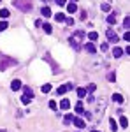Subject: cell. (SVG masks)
I'll return each instance as SVG.
<instances>
[{
    "label": "cell",
    "mask_w": 130,
    "mask_h": 132,
    "mask_svg": "<svg viewBox=\"0 0 130 132\" xmlns=\"http://www.w3.org/2000/svg\"><path fill=\"white\" fill-rule=\"evenodd\" d=\"M72 2H76V0H72Z\"/></svg>",
    "instance_id": "ee69618b"
},
{
    "label": "cell",
    "mask_w": 130,
    "mask_h": 132,
    "mask_svg": "<svg viewBox=\"0 0 130 132\" xmlns=\"http://www.w3.org/2000/svg\"><path fill=\"white\" fill-rule=\"evenodd\" d=\"M44 60H46V62H48V63L51 65V69H53L51 72H53V74H58V72H60L58 65H56V62H55L53 58H51V55H49V53H46V55H44Z\"/></svg>",
    "instance_id": "277c9868"
},
{
    "label": "cell",
    "mask_w": 130,
    "mask_h": 132,
    "mask_svg": "<svg viewBox=\"0 0 130 132\" xmlns=\"http://www.w3.org/2000/svg\"><path fill=\"white\" fill-rule=\"evenodd\" d=\"M125 41H130V32L128 30L125 32Z\"/></svg>",
    "instance_id": "f35d334b"
},
{
    "label": "cell",
    "mask_w": 130,
    "mask_h": 132,
    "mask_svg": "<svg viewBox=\"0 0 130 132\" xmlns=\"http://www.w3.org/2000/svg\"><path fill=\"white\" fill-rule=\"evenodd\" d=\"M116 14H118V12L114 11L112 14H109V16H107V23H109V25H116Z\"/></svg>",
    "instance_id": "30bf717a"
},
{
    "label": "cell",
    "mask_w": 130,
    "mask_h": 132,
    "mask_svg": "<svg viewBox=\"0 0 130 132\" xmlns=\"http://www.w3.org/2000/svg\"><path fill=\"white\" fill-rule=\"evenodd\" d=\"M76 113H77V114H83V113H84V109H83V102H77V104H76Z\"/></svg>",
    "instance_id": "d6986e66"
},
{
    "label": "cell",
    "mask_w": 130,
    "mask_h": 132,
    "mask_svg": "<svg viewBox=\"0 0 130 132\" xmlns=\"http://www.w3.org/2000/svg\"><path fill=\"white\" fill-rule=\"evenodd\" d=\"M86 37V34H84V30H76L72 35H70V44L74 46V50H79V42H83V39Z\"/></svg>",
    "instance_id": "7a4b0ae2"
},
{
    "label": "cell",
    "mask_w": 130,
    "mask_h": 132,
    "mask_svg": "<svg viewBox=\"0 0 130 132\" xmlns=\"http://www.w3.org/2000/svg\"><path fill=\"white\" fill-rule=\"evenodd\" d=\"M42 28H44L46 34H51V32H53V27H51L49 23H44V27H42Z\"/></svg>",
    "instance_id": "d4e9b609"
},
{
    "label": "cell",
    "mask_w": 130,
    "mask_h": 132,
    "mask_svg": "<svg viewBox=\"0 0 130 132\" xmlns=\"http://www.w3.org/2000/svg\"><path fill=\"white\" fill-rule=\"evenodd\" d=\"M0 132H7V130H0Z\"/></svg>",
    "instance_id": "b9f144b4"
},
{
    "label": "cell",
    "mask_w": 130,
    "mask_h": 132,
    "mask_svg": "<svg viewBox=\"0 0 130 132\" xmlns=\"http://www.w3.org/2000/svg\"><path fill=\"white\" fill-rule=\"evenodd\" d=\"M109 123H111V130H112V132H116V130H118V123H116V120H114V118H111Z\"/></svg>",
    "instance_id": "ffe728a7"
},
{
    "label": "cell",
    "mask_w": 130,
    "mask_h": 132,
    "mask_svg": "<svg viewBox=\"0 0 130 132\" xmlns=\"http://www.w3.org/2000/svg\"><path fill=\"white\" fill-rule=\"evenodd\" d=\"M86 16H88V14H86V11H81V16H79L81 20L84 21V20H86Z\"/></svg>",
    "instance_id": "e575fe53"
},
{
    "label": "cell",
    "mask_w": 130,
    "mask_h": 132,
    "mask_svg": "<svg viewBox=\"0 0 130 132\" xmlns=\"http://www.w3.org/2000/svg\"><path fill=\"white\" fill-rule=\"evenodd\" d=\"M72 118H74L72 114H67V116L63 118V123H65V125H70V123H72Z\"/></svg>",
    "instance_id": "484cf974"
},
{
    "label": "cell",
    "mask_w": 130,
    "mask_h": 132,
    "mask_svg": "<svg viewBox=\"0 0 130 132\" xmlns=\"http://www.w3.org/2000/svg\"><path fill=\"white\" fill-rule=\"evenodd\" d=\"M112 55H114V58H120L121 55H123V50L118 48V46H114V48H112Z\"/></svg>",
    "instance_id": "8fae6325"
},
{
    "label": "cell",
    "mask_w": 130,
    "mask_h": 132,
    "mask_svg": "<svg viewBox=\"0 0 130 132\" xmlns=\"http://www.w3.org/2000/svg\"><path fill=\"white\" fill-rule=\"evenodd\" d=\"M12 5H14L16 9L23 11V12H30V11L33 9L32 0H12Z\"/></svg>",
    "instance_id": "6da1fadb"
},
{
    "label": "cell",
    "mask_w": 130,
    "mask_h": 132,
    "mask_svg": "<svg viewBox=\"0 0 130 132\" xmlns=\"http://www.w3.org/2000/svg\"><path fill=\"white\" fill-rule=\"evenodd\" d=\"M112 101L118 102V104H123L125 99H123V95H121V93H114V95H112Z\"/></svg>",
    "instance_id": "5bb4252c"
},
{
    "label": "cell",
    "mask_w": 130,
    "mask_h": 132,
    "mask_svg": "<svg viewBox=\"0 0 130 132\" xmlns=\"http://www.w3.org/2000/svg\"><path fill=\"white\" fill-rule=\"evenodd\" d=\"M84 48H86V51H88V53H91V55L97 51V48H95V44H93V42H86V44H84Z\"/></svg>",
    "instance_id": "ba28073f"
},
{
    "label": "cell",
    "mask_w": 130,
    "mask_h": 132,
    "mask_svg": "<svg viewBox=\"0 0 130 132\" xmlns=\"http://www.w3.org/2000/svg\"><path fill=\"white\" fill-rule=\"evenodd\" d=\"M12 65H18V60H16V58L0 55V71H5V69H9Z\"/></svg>",
    "instance_id": "3957f363"
},
{
    "label": "cell",
    "mask_w": 130,
    "mask_h": 132,
    "mask_svg": "<svg viewBox=\"0 0 130 132\" xmlns=\"http://www.w3.org/2000/svg\"><path fill=\"white\" fill-rule=\"evenodd\" d=\"M40 14H42L44 18H49V16H51V9H49V7H42Z\"/></svg>",
    "instance_id": "e0dca14e"
},
{
    "label": "cell",
    "mask_w": 130,
    "mask_h": 132,
    "mask_svg": "<svg viewBox=\"0 0 130 132\" xmlns=\"http://www.w3.org/2000/svg\"><path fill=\"white\" fill-rule=\"evenodd\" d=\"M55 2H56L58 5H65V4H67V0H55Z\"/></svg>",
    "instance_id": "8d00e7d4"
},
{
    "label": "cell",
    "mask_w": 130,
    "mask_h": 132,
    "mask_svg": "<svg viewBox=\"0 0 130 132\" xmlns=\"http://www.w3.org/2000/svg\"><path fill=\"white\" fill-rule=\"evenodd\" d=\"M86 101H88V102H95V97H93V95H88Z\"/></svg>",
    "instance_id": "74e56055"
},
{
    "label": "cell",
    "mask_w": 130,
    "mask_h": 132,
    "mask_svg": "<svg viewBox=\"0 0 130 132\" xmlns=\"http://www.w3.org/2000/svg\"><path fill=\"white\" fill-rule=\"evenodd\" d=\"M55 20L58 21V23H62V21L65 20V14H63V12H58V14H55Z\"/></svg>",
    "instance_id": "7402d4cb"
},
{
    "label": "cell",
    "mask_w": 130,
    "mask_h": 132,
    "mask_svg": "<svg viewBox=\"0 0 130 132\" xmlns=\"http://www.w3.org/2000/svg\"><path fill=\"white\" fill-rule=\"evenodd\" d=\"M100 9L104 11V12H109V11H111V5H109V4H102V5H100Z\"/></svg>",
    "instance_id": "f1b7e54d"
},
{
    "label": "cell",
    "mask_w": 130,
    "mask_h": 132,
    "mask_svg": "<svg viewBox=\"0 0 130 132\" xmlns=\"http://www.w3.org/2000/svg\"><path fill=\"white\" fill-rule=\"evenodd\" d=\"M65 23H67V25H69V27H72V25H74V18H65Z\"/></svg>",
    "instance_id": "d6a6232c"
},
{
    "label": "cell",
    "mask_w": 130,
    "mask_h": 132,
    "mask_svg": "<svg viewBox=\"0 0 130 132\" xmlns=\"http://www.w3.org/2000/svg\"><path fill=\"white\" fill-rule=\"evenodd\" d=\"M95 88H97L95 85H90V86H88V92H95Z\"/></svg>",
    "instance_id": "ab89813d"
},
{
    "label": "cell",
    "mask_w": 130,
    "mask_h": 132,
    "mask_svg": "<svg viewBox=\"0 0 130 132\" xmlns=\"http://www.w3.org/2000/svg\"><path fill=\"white\" fill-rule=\"evenodd\" d=\"M0 4H2V0H0Z\"/></svg>",
    "instance_id": "7bdbcfd3"
},
{
    "label": "cell",
    "mask_w": 130,
    "mask_h": 132,
    "mask_svg": "<svg viewBox=\"0 0 130 132\" xmlns=\"http://www.w3.org/2000/svg\"><path fill=\"white\" fill-rule=\"evenodd\" d=\"M91 132H100V130H91Z\"/></svg>",
    "instance_id": "60d3db41"
},
{
    "label": "cell",
    "mask_w": 130,
    "mask_h": 132,
    "mask_svg": "<svg viewBox=\"0 0 130 132\" xmlns=\"http://www.w3.org/2000/svg\"><path fill=\"white\" fill-rule=\"evenodd\" d=\"M23 90H25V93H27V95H30L32 99H33V92H32L30 86H23Z\"/></svg>",
    "instance_id": "4316f807"
},
{
    "label": "cell",
    "mask_w": 130,
    "mask_h": 132,
    "mask_svg": "<svg viewBox=\"0 0 130 132\" xmlns=\"http://www.w3.org/2000/svg\"><path fill=\"white\" fill-rule=\"evenodd\" d=\"M72 88H74V85H72V83H65V85L58 86L56 93H58V95H63V93H67V92H69V90H72Z\"/></svg>",
    "instance_id": "5b68a950"
},
{
    "label": "cell",
    "mask_w": 130,
    "mask_h": 132,
    "mask_svg": "<svg viewBox=\"0 0 130 132\" xmlns=\"http://www.w3.org/2000/svg\"><path fill=\"white\" fill-rule=\"evenodd\" d=\"M88 39H90V41H97V39H99V34H97V32H88Z\"/></svg>",
    "instance_id": "44dd1931"
},
{
    "label": "cell",
    "mask_w": 130,
    "mask_h": 132,
    "mask_svg": "<svg viewBox=\"0 0 130 132\" xmlns=\"http://www.w3.org/2000/svg\"><path fill=\"white\" fill-rule=\"evenodd\" d=\"M60 108L63 109V111H67V109L70 108V101H67V99H63V101L60 102Z\"/></svg>",
    "instance_id": "9a60e30c"
},
{
    "label": "cell",
    "mask_w": 130,
    "mask_h": 132,
    "mask_svg": "<svg viewBox=\"0 0 130 132\" xmlns=\"http://www.w3.org/2000/svg\"><path fill=\"white\" fill-rule=\"evenodd\" d=\"M77 97L83 101V99L86 97V88H77Z\"/></svg>",
    "instance_id": "ac0fdd59"
},
{
    "label": "cell",
    "mask_w": 130,
    "mask_h": 132,
    "mask_svg": "<svg viewBox=\"0 0 130 132\" xmlns=\"http://www.w3.org/2000/svg\"><path fill=\"white\" fill-rule=\"evenodd\" d=\"M49 109H56V102H55V101L49 102Z\"/></svg>",
    "instance_id": "d590c367"
},
{
    "label": "cell",
    "mask_w": 130,
    "mask_h": 132,
    "mask_svg": "<svg viewBox=\"0 0 130 132\" xmlns=\"http://www.w3.org/2000/svg\"><path fill=\"white\" fill-rule=\"evenodd\" d=\"M83 116H84L86 120H91V113H88V111H84V113H83Z\"/></svg>",
    "instance_id": "836d02e7"
},
{
    "label": "cell",
    "mask_w": 130,
    "mask_h": 132,
    "mask_svg": "<svg viewBox=\"0 0 130 132\" xmlns=\"http://www.w3.org/2000/svg\"><path fill=\"white\" fill-rule=\"evenodd\" d=\"M9 9H2L0 11V18H4V20H5V18H9Z\"/></svg>",
    "instance_id": "603a6c76"
},
{
    "label": "cell",
    "mask_w": 130,
    "mask_h": 132,
    "mask_svg": "<svg viewBox=\"0 0 130 132\" xmlns=\"http://www.w3.org/2000/svg\"><path fill=\"white\" fill-rule=\"evenodd\" d=\"M30 101H32V97H30V95H27V93L21 97V102H23V104H30Z\"/></svg>",
    "instance_id": "cb8c5ba5"
},
{
    "label": "cell",
    "mask_w": 130,
    "mask_h": 132,
    "mask_svg": "<svg viewBox=\"0 0 130 132\" xmlns=\"http://www.w3.org/2000/svg\"><path fill=\"white\" fill-rule=\"evenodd\" d=\"M106 109V101H100V102H97V113H100L102 114V111Z\"/></svg>",
    "instance_id": "2e32d148"
},
{
    "label": "cell",
    "mask_w": 130,
    "mask_h": 132,
    "mask_svg": "<svg viewBox=\"0 0 130 132\" xmlns=\"http://www.w3.org/2000/svg\"><path fill=\"white\" fill-rule=\"evenodd\" d=\"M7 28H9V25H7V21H0V32L7 30Z\"/></svg>",
    "instance_id": "83f0119b"
},
{
    "label": "cell",
    "mask_w": 130,
    "mask_h": 132,
    "mask_svg": "<svg viewBox=\"0 0 130 132\" xmlns=\"http://www.w3.org/2000/svg\"><path fill=\"white\" fill-rule=\"evenodd\" d=\"M106 35H107V39H109V42H118L120 41V37H118V35H116V34H114V30H107L106 32Z\"/></svg>",
    "instance_id": "8992f818"
},
{
    "label": "cell",
    "mask_w": 130,
    "mask_h": 132,
    "mask_svg": "<svg viewBox=\"0 0 130 132\" xmlns=\"http://www.w3.org/2000/svg\"><path fill=\"white\" fill-rule=\"evenodd\" d=\"M123 27H125L127 30H128V28H130V18H128V16H127V18L123 20Z\"/></svg>",
    "instance_id": "4dcf8cb0"
},
{
    "label": "cell",
    "mask_w": 130,
    "mask_h": 132,
    "mask_svg": "<svg viewBox=\"0 0 130 132\" xmlns=\"http://www.w3.org/2000/svg\"><path fill=\"white\" fill-rule=\"evenodd\" d=\"M11 88H12L14 92H18L21 88V81H20V79H14V81L11 83Z\"/></svg>",
    "instance_id": "7c38bea8"
},
{
    "label": "cell",
    "mask_w": 130,
    "mask_h": 132,
    "mask_svg": "<svg viewBox=\"0 0 130 132\" xmlns=\"http://www.w3.org/2000/svg\"><path fill=\"white\" fill-rule=\"evenodd\" d=\"M51 92V85H42V93H49Z\"/></svg>",
    "instance_id": "f546056e"
},
{
    "label": "cell",
    "mask_w": 130,
    "mask_h": 132,
    "mask_svg": "<svg viewBox=\"0 0 130 132\" xmlns=\"http://www.w3.org/2000/svg\"><path fill=\"white\" fill-rule=\"evenodd\" d=\"M120 125L123 127V129H128V118L121 114V118H120Z\"/></svg>",
    "instance_id": "4fadbf2b"
},
{
    "label": "cell",
    "mask_w": 130,
    "mask_h": 132,
    "mask_svg": "<svg viewBox=\"0 0 130 132\" xmlns=\"http://www.w3.org/2000/svg\"><path fill=\"white\" fill-rule=\"evenodd\" d=\"M67 5V11H69L70 14H74L76 11H77V5H76V2H70V4H65Z\"/></svg>",
    "instance_id": "52a82bcc"
},
{
    "label": "cell",
    "mask_w": 130,
    "mask_h": 132,
    "mask_svg": "<svg viewBox=\"0 0 130 132\" xmlns=\"http://www.w3.org/2000/svg\"><path fill=\"white\" fill-rule=\"evenodd\" d=\"M107 79H109V81H116V74H114V72H109V74H107Z\"/></svg>",
    "instance_id": "1f68e13d"
},
{
    "label": "cell",
    "mask_w": 130,
    "mask_h": 132,
    "mask_svg": "<svg viewBox=\"0 0 130 132\" xmlns=\"http://www.w3.org/2000/svg\"><path fill=\"white\" fill-rule=\"evenodd\" d=\"M72 123H74L77 129H84V122H83L81 118H72Z\"/></svg>",
    "instance_id": "9c48e42d"
}]
</instances>
